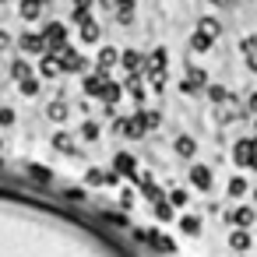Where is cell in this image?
Segmentation results:
<instances>
[{
    "instance_id": "ee69618b",
    "label": "cell",
    "mask_w": 257,
    "mask_h": 257,
    "mask_svg": "<svg viewBox=\"0 0 257 257\" xmlns=\"http://www.w3.org/2000/svg\"><path fill=\"white\" fill-rule=\"evenodd\" d=\"M43 4H46V0H43Z\"/></svg>"
},
{
    "instance_id": "7a4b0ae2",
    "label": "cell",
    "mask_w": 257,
    "mask_h": 257,
    "mask_svg": "<svg viewBox=\"0 0 257 257\" xmlns=\"http://www.w3.org/2000/svg\"><path fill=\"white\" fill-rule=\"evenodd\" d=\"M60 53V67H64V74H78V71H85V57L74 50V46H64V50H57Z\"/></svg>"
},
{
    "instance_id": "8fae6325",
    "label": "cell",
    "mask_w": 257,
    "mask_h": 257,
    "mask_svg": "<svg viewBox=\"0 0 257 257\" xmlns=\"http://www.w3.org/2000/svg\"><path fill=\"white\" fill-rule=\"evenodd\" d=\"M190 180H194L197 190H208L211 187V169L208 166H190Z\"/></svg>"
},
{
    "instance_id": "f546056e",
    "label": "cell",
    "mask_w": 257,
    "mask_h": 257,
    "mask_svg": "<svg viewBox=\"0 0 257 257\" xmlns=\"http://www.w3.org/2000/svg\"><path fill=\"white\" fill-rule=\"evenodd\" d=\"M208 95H211L215 102H225V99H229V92H225L222 85H208Z\"/></svg>"
},
{
    "instance_id": "3957f363",
    "label": "cell",
    "mask_w": 257,
    "mask_h": 257,
    "mask_svg": "<svg viewBox=\"0 0 257 257\" xmlns=\"http://www.w3.org/2000/svg\"><path fill=\"white\" fill-rule=\"evenodd\" d=\"M43 39H46V50H64V46H67V25H60V22L46 25Z\"/></svg>"
},
{
    "instance_id": "d6986e66",
    "label": "cell",
    "mask_w": 257,
    "mask_h": 257,
    "mask_svg": "<svg viewBox=\"0 0 257 257\" xmlns=\"http://www.w3.org/2000/svg\"><path fill=\"white\" fill-rule=\"evenodd\" d=\"M253 218H257V215H253V208H236V211H232V222H236V225H243V229H250V225H253Z\"/></svg>"
},
{
    "instance_id": "5b68a950",
    "label": "cell",
    "mask_w": 257,
    "mask_h": 257,
    "mask_svg": "<svg viewBox=\"0 0 257 257\" xmlns=\"http://www.w3.org/2000/svg\"><path fill=\"white\" fill-rule=\"evenodd\" d=\"M180 88H183L187 95H194V92L208 88V74H204L201 67H190V71H187V81H180Z\"/></svg>"
},
{
    "instance_id": "44dd1931",
    "label": "cell",
    "mask_w": 257,
    "mask_h": 257,
    "mask_svg": "<svg viewBox=\"0 0 257 257\" xmlns=\"http://www.w3.org/2000/svg\"><path fill=\"white\" fill-rule=\"evenodd\" d=\"M141 194H145V197H148L152 204H155V201H162V190H159V187L152 183V176H145V180H141Z\"/></svg>"
},
{
    "instance_id": "52a82bcc",
    "label": "cell",
    "mask_w": 257,
    "mask_h": 257,
    "mask_svg": "<svg viewBox=\"0 0 257 257\" xmlns=\"http://www.w3.org/2000/svg\"><path fill=\"white\" fill-rule=\"evenodd\" d=\"M106 81H109V74H106L102 67H99V71H92V74L85 78V95H102Z\"/></svg>"
},
{
    "instance_id": "2e32d148",
    "label": "cell",
    "mask_w": 257,
    "mask_h": 257,
    "mask_svg": "<svg viewBox=\"0 0 257 257\" xmlns=\"http://www.w3.org/2000/svg\"><path fill=\"white\" fill-rule=\"evenodd\" d=\"M18 11H22L25 22H36V18L43 15V0H22V8H18Z\"/></svg>"
},
{
    "instance_id": "ffe728a7",
    "label": "cell",
    "mask_w": 257,
    "mask_h": 257,
    "mask_svg": "<svg viewBox=\"0 0 257 257\" xmlns=\"http://www.w3.org/2000/svg\"><path fill=\"white\" fill-rule=\"evenodd\" d=\"M67 113H71V109H67V102H60V99H57V102H50V109H46V116H50V120H57V123H60V120H67Z\"/></svg>"
},
{
    "instance_id": "ba28073f",
    "label": "cell",
    "mask_w": 257,
    "mask_h": 257,
    "mask_svg": "<svg viewBox=\"0 0 257 257\" xmlns=\"http://www.w3.org/2000/svg\"><path fill=\"white\" fill-rule=\"evenodd\" d=\"M113 169H116L120 176H138V159H134V155H127V152H116Z\"/></svg>"
},
{
    "instance_id": "7402d4cb",
    "label": "cell",
    "mask_w": 257,
    "mask_h": 257,
    "mask_svg": "<svg viewBox=\"0 0 257 257\" xmlns=\"http://www.w3.org/2000/svg\"><path fill=\"white\" fill-rule=\"evenodd\" d=\"M81 39H85V43H95V39H99V25H95V18L81 22Z\"/></svg>"
},
{
    "instance_id": "30bf717a",
    "label": "cell",
    "mask_w": 257,
    "mask_h": 257,
    "mask_svg": "<svg viewBox=\"0 0 257 257\" xmlns=\"http://www.w3.org/2000/svg\"><path fill=\"white\" fill-rule=\"evenodd\" d=\"M99 99H102V102H106V109L113 113V106L123 99V88H120L116 81H106V88H102V95H99Z\"/></svg>"
},
{
    "instance_id": "6da1fadb",
    "label": "cell",
    "mask_w": 257,
    "mask_h": 257,
    "mask_svg": "<svg viewBox=\"0 0 257 257\" xmlns=\"http://www.w3.org/2000/svg\"><path fill=\"white\" fill-rule=\"evenodd\" d=\"M166 64H169L166 50H155V53L145 60V78L152 81V88H155V92H162V88H166Z\"/></svg>"
},
{
    "instance_id": "277c9868",
    "label": "cell",
    "mask_w": 257,
    "mask_h": 257,
    "mask_svg": "<svg viewBox=\"0 0 257 257\" xmlns=\"http://www.w3.org/2000/svg\"><path fill=\"white\" fill-rule=\"evenodd\" d=\"M39 74H43V78H57V74H64V67H60V53H57V50H46V53H43V60H39Z\"/></svg>"
},
{
    "instance_id": "8d00e7d4",
    "label": "cell",
    "mask_w": 257,
    "mask_h": 257,
    "mask_svg": "<svg viewBox=\"0 0 257 257\" xmlns=\"http://www.w3.org/2000/svg\"><path fill=\"white\" fill-rule=\"evenodd\" d=\"M8 43H11V36H8V32H0V53L8 50Z\"/></svg>"
},
{
    "instance_id": "ac0fdd59",
    "label": "cell",
    "mask_w": 257,
    "mask_h": 257,
    "mask_svg": "<svg viewBox=\"0 0 257 257\" xmlns=\"http://www.w3.org/2000/svg\"><path fill=\"white\" fill-rule=\"evenodd\" d=\"M194 152H197V141H194V138H187V134H183V138H176V155L190 159Z\"/></svg>"
},
{
    "instance_id": "9c48e42d",
    "label": "cell",
    "mask_w": 257,
    "mask_h": 257,
    "mask_svg": "<svg viewBox=\"0 0 257 257\" xmlns=\"http://www.w3.org/2000/svg\"><path fill=\"white\" fill-rule=\"evenodd\" d=\"M120 64H123V71H127V74L145 71V57H141L138 50H123V53H120Z\"/></svg>"
},
{
    "instance_id": "60d3db41",
    "label": "cell",
    "mask_w": 257,
    "mask_h": 257,
    "mask_svg": "<svg viewBox=\"0 0 257 257\" xmlns=\"http://www.w3.org/2000/svg\"><path fill=\"white\" fill-rule=\"evenodd\" d=\"M211 4H225V0H211Z\"/></svg>"
},
{
    "instance_id": "83f0119b",
    "label": "cell",
    "mask_w": 257,
    "mask_h": 257,
    "mask_svg": "<svg viewBox=\"0 0 257 257\" xmlns=\"http://www.w3.org/2000/svg\"><path fill=\"white\" fill-rule=\"evenodd\" d=\"M169 204H173V208H183V204H187V190H183V187H173V190H169Z\"/></svg>"
},
{
    "instance_id": "b9f144b4",
    "label": "cell",
    "mask_w": 257,
    "mask_h": 257,
    "mask_svg": "<svg viewBox=\"0 0 257 257\" xmlns=\"http://www.w3.org/2000/svg\"><path fill=\"white\" fill-rule=\"evenodd\" d=\"M253 201H257V187H253Z\"/></svg>"
},
{
    "instance_id": "cb8c5ba5",
    "label": "cell",
    "mask_w": 257,
    "mask_h": 257,
    "mask_svg": "<svg viewBox=\"0 0 257 257\" xmlns=\"http://www.w3.org/2000/svg\"><path fill=\"white\" fill-rule=\"evenodd\" d=\"M197 29H201V32H208L211 39H215V36L222 32V25H218V18H201V25H197Z\"/></svg>"
},
{
    "instance_id": "7bdbcfd3",
    "label": "cell",
    "mask_w": 257,
    "mask_h": 257,
    "mask_svg": "<svg viewBox=\"0 0 257 257\" xmlns=\"http://www.w3.org/2000/svg\"><path fill=\"white\" fill-rule=\"evenodd\" d=\"M0 148H4V138H0Z\"/></svg>"
},
{
    "instance_id": "d6a6232c",
    "label": "cell",
    "mask_w": 257,
    "mask_h": 257,
    "mask_svg": "<svg viewBox=\"0 0 257 257\" xmlns=\"http://www.w3.org/2000/svg\"><path fill=\"white\" fill-rule=\"evenodd\" d=\"M239 50H243V53H253V50H257V39H253V36H246V39L239 43Z\"/></svg>"
},
{
    "instance_id": "1f68e13d",
    "label": "cell",
    "mask_w": 257,
    "mask_h": 257,
    "mask_svg": "<svg viewBox=\"0 0 257 257\" xmlns=\"http://www.w3.org/2000/svg\"><path fill=\"white\" fill-rule=\"evenodd\" d=\"M155 215L159 218H173V204L169 201H155Z\"/></svg>"
},
{
    "instance_id": "7c38bea8",
    "label": "cell",
    "mask_w": 257,
    "mask_h": 257,
    "mask_svg": "<svg viewBox=\"0 0 257 257\" xmlns=\"http://www.w3.org/2000/svg\"><path fill=\"white\" fill-rule=\"evenodd\" d=\"M229 246H232V250H239V253H243V250H250V232H246L243 225H236V229L229 232Z\"/></svg>"
},
{
    "instance_id": "ab89813d",
    "label": "cell",
    "mask_w": 257,
    "mask_h": 257,
    "mask_svg": "<svg viewBox=\"0 0 257 257\" xmlns=\"http://www.w3.org/2000/svg\"><path fill=\"white\" fill-rule=\"evenodd\" d=\"M250 109H253V113H257V95H250Z\"/></svg>"
},
{
    "instance_id": "5bb4252c",
    "label": "cell",
    "mask_w": 257,
    "mask_h": 257,
    "mask_svg": "<svg viewBox=\"0 0 257 257\" xmlns=\"http://www.w3.org/2000/svg\"><path fill=\"white\" fill-rule=\"evenodd\" d=\"M211 43H215V39H211L208 32H201V29L190 36V50H194V53H208V50H211Z\"/></svg>"
},
{
    "instance_id": "836d02e7",
    "label": "cell",
    "mask_w": 257,
    "mask_h": 257,
    "mask_svg": "<svg viewBox=\"0 0 257 257\" xmlns=\"http://www.w3.org/2000/svg\"><path fill=\"white\" fill-rule=\"evenodd\" d=\"M0 123L11 127V123H15V109H0Z\"/></svg>"
},
{
    "instance_id": "484cf974",
    "label": "cell",
    "mask_w": 257,
    "mask_h": 257,
    "mask_svg": "<svg viewBox=\"0 0 257 257\" xmlns=\"http://www.w3.org/2000/svg\"><path fill=\"white\" fill-rule=\"evenodd\" d=\"M18 88H22V95H39V81H36L32 74H29V78H22V85H18Z\"/></svg>"
},
{
    "instance_id": "e575fe53",
    "label": "cell",
    "mask_w": 257,
    "mask_h": 257,
    "mask_svg": "<svg viewBox=\"0 0 257 257\" xmlns=\"http://www.w3.org/2000/svg\"><path fill=\"white\" fill-rule=\"evenodd\" d=\"M32 176H36L39 183H50V173H46V169H36V166H32Z\"/></svg>"
},
{
    "instance_id": "603a6c76",
    "label": "cell",
    "mask_w": 257,
    "mask_h": 257,
    "mask_svg": "<svg viewBox=\"0 0 257 257\" xmlns=\"http://www.w3.org/2000/svg\"><path fill=\"white\" fill-rule=\"evenodd\" d=\"M180 229H183L187 236H197V232H201V218H194V215H183V218H180Z\"/></svg>"
},
{
    "instance_id": "4fadbf2b",
    "label": "cell",
    "mask_w": 257,
    "mask_h": 257,
    "mask_svg": "<svg viewBox=\"0 0 257 257\" xmlns=\"http://www.w3.org/2000/svg\"><path fill=\"white\" fill-rule=\"evenodd\" d=\"M113 15H116L120 25H131L134 22V0H116V11Z\"/></svg>"
},
{
    "instance_id": "74e56055",
    "label": "cell",
    "mask_w": 257,
    "mask_h": 257,
    "mask_svg": "<svg viewBox=\"0 0 257 257\" xmlns=\"http://www.w3.org/2000/svg\"><path fill=\"white\" fill-rule=\"evenodd\" d=\"M99 8H106V11H116V0H99Z\"/></svg>"
},
{
    "instance_id": "9a60e30c",
    "label": "cell",
    "mask_w": 257,
    "mask_h": 257,
    "mask_svg": "<svg viewBox=\"0 0 257 257\" xmlns=\"http://www.w3.org/2000/svg\"><path fill=\"white\" fill-rule=\"evenodd\" d=\"M116 64H120V50L102 46V50H99V67H102V71H109V67H116Z\"/></svg>"
},
{
    "instance_id": "8992f818",
    "label": "cell",
    "mask_w": 257,
    "mask_h": 257,
    "mask_svg": "<svg viewBox=\"0 0 257 257\" xmlns=\"http://www.w3.org/2000/svg\"><path fill=\"white\" fill-rule=\"evenodd\" d=\"M18 46H22V53H46V39L39 36V32H25L22 39H18Z\"/></svg>"
},
{
    "instance_id": "d590c367",
    "label": "cell",
    "mask_w": 257,
    "mask_h": 257,
    "mask_svg": "<svg viewBox=\"0 0 257 257\" xmlns=\"http://www.w3.org/2000/svg\"><path fill=\"white\" fill-rule=\"evenodd\" d=\"M246 64H250V71H257V50H253V53H246Z\"/></svg>"
},
{
    "instance_id": "f1b7e54d",
    "label": "cell",
    "mask_w": 257,
    "mask_h": 257,
    "mask_svg": "<svg viewBox=\"0 0 257 257\" xmlns=\"http://www.w3.org/2000/svg\"><path fill=\"white\" fill-rule=\"evenodd\" d=\"M29 74H32V67H29L25 60H15V67H11V78H18V81H22V78H29Z\"/></svg>"
},
{
    "instance_id": "4316f807",
    "label": "cell",
    "mask_w": 257,
    "mask_h": 257,
    "mask_svg": "<svg viewBox=\"0 0 257 257\" xmlns=\"http://www.w3.org/2000/svg\"><path fill=\"white\" fill-rule=\"evenodd\" d=\"M229 194H232V197H243V194H246V180H243V176H232V180H229Z\"/></svg>"
},
{
    "instance_id": "f35d334b",
    "label": "cell",
    "mask_w": 257,
    "mask_h": 257,
    "mask_svg": "<svg viewBox=\"0 0 257 257\" xmlns=\"http://www.w3.org/2000/svg\"><path fill=\"white\" fill-rule=\"evenodd\" d=\"M74 8H92V0H78V4Z\"/></svg>"
},
{
    "instance_id": "e0dca14e",
    "label": "cell",
    "mask_w": 257,
    "mask_h": 257,
    "mask_svg": "<svg viewBox=\"0 0 257 257\" xmlns=\"http://www.w3.org/2000/svg\"><path fill=\"white\" fill-rule=\"evenodd\" d=\"M148 243H152L155 250H162V253H173V250H176V243H173L169 236H162V232H148Z\"/></svg>"
},
{
    "instance_id": "4dcf8cb0",
    "label": "cell",
    "mask_w": 257,
    "mask_h": 257,
    "mask_svg": "<svg viewBox=\"0 0 257 257\" xmlns=\"http://www.w3.org/2000/svg\"><path fill=\"white\" fill-rule=\"evenodd\" d=\"M81 138H85V141H95V138H99V123H92V120H88V123L81 127Z\"/></svg>"
},
{
    "instance_id": "d4e9b609",
    "label": "cell",
    "mask_w": 257,
    "mask_h": 257,
    "mask_svg": "<svg viewBox=\"0 0 257 257\" xmlns=\"http://www.w3.org/2000/svg\"><path fill=\"white\" fill-rule=\"evenodd\" d=\"M53 148H57V152H74V141L60 131V134H53Z\"/></svg>"
}]
</instances>
